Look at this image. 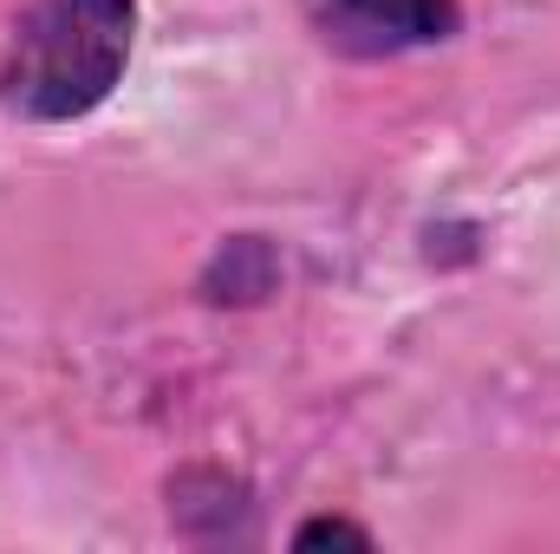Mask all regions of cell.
Listing matches in <instances>:
<instances>
[{
	"label": "cell",
	"mask_w": 560,
	"mask_h": 554,
	"mask_svg": "<svg viewBox=\"0 0 560 554\" xmlns=\"http://www.w3.org/2000/svg\"><path fill=\"white\" fill-rule=\"evenodd\" d=\"M138 0H20L0 39V112L39 131L105 112L138 59Z\"/></svg>",
	"instance_id": "1"
},
{
	"label": "cell",
	"mask_w": 560,
	"mask_h": 554,
	"mask_svg": "<svg viewBox=\"0 0 560 554\" xmlns=\"http://www.w3.org/2000/svg\"><path fill=\"white\" fill-rule=\"evenodd\" d=\"M163 509H170V529L183 542H209L215 549V542H255L261 496L229 463H183L163 483Z\"/></svg>",
	"instance_id": "3"
},
{
	"label": "cell",
	"mask_w": 560,
	"mask_h": 554,
	"mask_svg": "<svg viewBox=\"0 0 560 554\" xmlns=\"http://www.w3.org/2000/svg\"><path fill=\"white\" fill-rule=\"evenodd\" d=\"M287 549H293V554H319V549L372 554V549H378V535H372L365 522H352V516H306V522H293Z\"/></svg>",
	"instance_id": "6"
},
{
	"label": "cell",
	"mask_w": 560,
	"mask_h": 554,
	"mask_svg": "<svg viewBox=\"0 0 560 554\" xmlns=\"http://www.w3.org/2000/svg\"><path fill=\"white\" fill-rule=\"evenodd\" d=\"M280 287H287V249H280V235H268V229H235V235H222V242L202 255L196 280H189V293H196L202 307H215V313L268 307Z\"/></svg>",
	"instance_id": "4"
},
{
	"label": "cell",
	"mask_w": 560,
	"mask_h": 554,
	"mask_svg": "<svg viewBox=\"0 0 560 554\" xmlns=\"http://www.w3.org/2000/svg\"><path fill=\"white\" fill-rule=\"evenodd\" d=\"M489 255V229L476 216H436L423 222V262L430 268H476Z\"/></svg>",
	"instance_id": "5"
},
{
	"label": "cell",
	"mask_w": 560,
	"mask_h": 554,
	"mask_svg": "<svg viewBox=\"0 0 560 554\" xmlns=\"http://www.w3.org/2000/svg\"><path fill=\"white\" fill-rule=\"evenodd\" d=\"M306 33L346 66H392L463 33V0H300Z\"/></svg>",
	"instance_id": "2"
}]
</instances>
